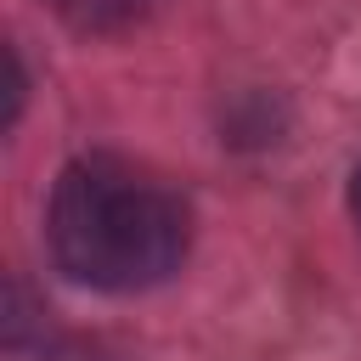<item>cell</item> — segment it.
I'll return each mask as SVG.
<instances>
[{"instance_id": "obj_1", "label": "cell", "mask_w": 361, "mask_h": 361, "mask_svg": "<svg viewBox=\"0 0 361 361\" xmlns=\"http://www.w3.org/2000/svg\"><path fill=\"white\" fill-rule=\"evenodd\" d=\"M45 237L73 282L102 293H141L180 271L192 214L180 192L164 186L152 169L113 152H90L56 175Z\"/></svg>"}, {"instance_id": "obj_2", "label": "cell", "mask_w": 361, "mask_h": 361, "mask_svg": "<svg viewBox=\"0 0 361 361\" xmlns=\"http://www.w3.org/2000/svg\"><path fill=\"white\" fill-rule=\"evenodd\" d=\"M158 0H51V11L73 28V34H90V39H107V34H130L152 17Z\"/></svg>"}, {"instance_id": "obj_3", "label": "cell", "mask_w": 361, "mask_h": 361, "mask_svg": "<svg viewBox=\"0 0 361 361\" xmlns=\"http://www.w3.org/2000/svg\"><path fill=\"white\" fill-rule=\"evenodd\" d=\"M350 209H355V226H361V164H355V175H350Z\"/></svg>"}]
</instances>
